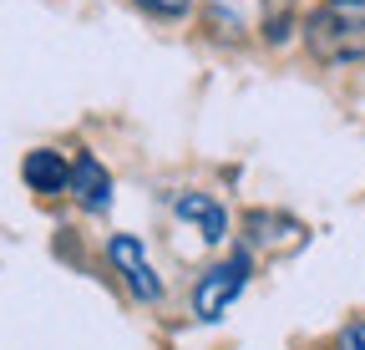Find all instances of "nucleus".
Returning <instances> with one entry per match:
<instances>
[{"label":"nucleus","mask_w":365,"mask_h":350,"mask_svg":"<svg viewBox=\"0 0 365 350\" xmlns=\"http://www.w3.org/2000/svg\"><path fill=\"white\" fill-rule=\"evenodd\" d=\"M304 46L314 61H325V66H355L365 61V16L355 11H314L304 21Z\"/></svg>","instance_id":"nucleus-1"},{"label":"nucleus","mask_w":365,"mask_h":350,"mask_svg":"<svg viewBox=\"0 0 365 350\" xmlns=\"http://www.w3.org/2000/svg\"><path fill=\"white\" fill-rule=\"evenodd\" d=\"M249 274H254V264H249V249H234L228 259L208 264V269L198 274V284H193V315H198L203 325L223 320V310H228V304H234V299L244 294Z\"/></svg>","instance_id":"nucleus-2"},{"label":"nucleus","mask_w":365,"mask_h":350,"mask_svg":"<svg viewBox=\"0 0 365 350\" xmlns=\"http://www.w3.org/2000/svg\"><path fill=\"white\" fill-rule=\"evenodd\" d=\"M107 259H112V269L127 279V289L143 299V304H158V299H163V279H158V269L148 264V249H143V239H137V234H112V239H107Z\"/></svg>","instance_id":"nucleus-3"},{"label":"nucleus","mask_w":365,"mask_h":350,"mask_svg":"<svg viewBox=\"0 0 365 350\" xmlns=\"http://www.w3.org/2000/svg\"><path fill=\"white\" fill-rule=\"evenodd\" d=\"M335 350H365V320L345 325V330H340V340H335Z\"/></svg>","instance_id":"nucleus-8"},{"label":"nucleus","mask_w":365,"mask_h":350,"mask_svg":"<svg viewBox=\"0 0 365 350\" xmlns=\"http://www.w3.org/2000/svg\"><path fill=\"white\" fill-rule=\"evenodd\" d=\"M137 6L153 11V16H163V21H178V16H188L193 0H137Z\"/></svg>","instance_id":"nucleus-7"},{"label":"nucleus","mask_w":365,"mask_h":350,"mask_svg":"<svg viewBox=\"0 0 365 350\" xmlns=\"http://www.w3.org/2000/svg\"><path fill=\"white\" fill-rule=\"evenodd\" d=\"M173 208H178V218H188V224L198 218V229H203V239H208V244H218V239L228 234V213H223L208 193H178V198H173Z\"/></svg>","instance_id":"nucleus-6"},{"label":"nucleus","mask_w":365,"mask_h":350,"mask_svg":"<svg viewBox=\"0 0 365 350\" xmlns=\"http://www.w3.org/2000/svg\"><path fill=\"white\" fill-rule=\"evenodd\" d=\"M21 178H26L31 193H61V188H71V163L56 148H36L21 163Z\"/></svg>","instance_id":"nucleus-4"},{"label":"nucleus","mask_w":365,"mask_h":350,"mask_svg":"<svg viewBox=\"0 0 365 350\" xmlns=\"http://www.w3.org/2000/svg\"><path fill=\"white\" fill-rule=\"evenodd\" d=\"M71 193H76V203H81L86 213H102V208L112 203V173L91 158V153H81V158L71 163Z\"/></svg>","instance_id":"nucleus-5"},{"label":"nucleus","mask_w":365,"mask_h":350,"mask_svg":"<svg viewBox=\"0 0 365 350\" xmlns=\"http://www.w3.org/2000/svg\"><path fill=\"white\" fill-rule=\"evenodd\" d=\"M330 11H355V16H365V0H325Z\"/></svg>","instance_id":"nucleus-9"}]
</instances>
